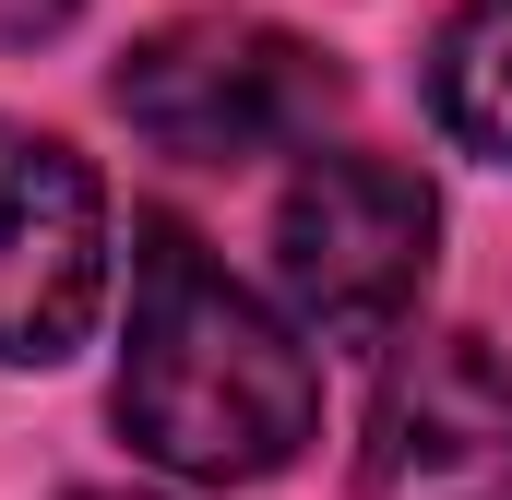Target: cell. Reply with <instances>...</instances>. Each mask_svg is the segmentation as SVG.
<instances>
[{
  "label": "cell",
  "mask_w": 512,
  "mask_h": 500,
  "mask_svg": "<svg viewBox=\"0 0 512 500\" xmlns=\"http://www.w3.org/2000/svg\"><path fill=\"white\" fill-rule=\"evenodd\" d=\"M120 429H131V453H155L167 477H203V489L286 477L298 441L322 429V370H310V346H298L191 227H167V215L131 250Z\"/></svg>",
  "instance_id": "1"
},
{
  "label": "cell",
  "mask_w": 512,
  "mask_h": 500,
  "mask_svg": "<svg viewBox=\"0 0 512 500\" xmlns=\"http://www.w3.org/2000/svg\"><path fill=\"white\" fill-rule=\"evenodd\" d=\"M120 120L155 143V155H191V167H239V155H274L298 131H322V108L346 96L334 60L262 12H179L108 72Z\"/></svg>",
  "instance_id": "2"
},
{
  "label": "cell",
  "mask_w": 512,
  "mask_h": 500,
  "mask_svg": "<svg viewBox=\"0 0 512 500\" xmlns=\"http://www.w3.org/2000/svg\"><path fill=\"white\" fill-rule=\"evenodd\" d=\"M441 250V203L393 155H310L274 203V286L310 346H382L417 310Z\"/></svg>",
  "instance_id": "3"
},
{
  "label": "cell",
  "mask_w": 512,
  "mask_h": 500,
  "mask_svg": "<svg viewBox=\"0 0 512 500\" xmlns=\"http://www.w3.org/2000/svg\"><path fill=\"white\" fill-rule=\"evenodd\" d=\"M108 310V191L60 131L0 120V358L48 370Z\"/></svg>",
  "instance_id": "4"
},
{
  "label": "cell",
  "mask_w": 512,
  "mask_h": 500,
  "mask_svg": "<svg viewBox=\"0 0 512 500\" xmlns=\"http://www.w3.org/2000/svg\"><path fill=\"white\" fill-rule=\"evenodd\" d=\"M358 500H512V370L477 334H429L382 370Z\"/></svg>",
  "instance_id": "5"
},
{
  "label": "cell",
  "mask_w": 512,
  "mask_h": 500,
  "mask_svg": "<svg viewBox=\"0 0 512 500\" xmlns=\"http://www.w3.org/2000/svg\"><path fill=\"white\" fill-rule=\"evenodd\" d=\"M429 108L465 155L512 167V0H465L429 48Z\"/></svg>",
  "instance_id": "6"
},
{
  "label": "cell",
  "mask_w": 512,
  "mask_h": 500,
  "mask_svg": "<svg viewBox=\"0 0 512 500\" xmlns=\"http://www.w3.org/2000/svg\"><path fill=\"white\" fill-rule=\"evenodd\" d=\"M72 12H84V0H0V36H12V48H24V36H60V24H72Z\"/></svg>",
  "instance_id": "7"
},
{
  "label": "cell",
  "mask_w": 512,
  "mask_h": 500,
  "mask_svg": "<svg viewBox=\"0 0 512 500\" xmlns=\"http://www.w3.org/2000/svg\"><path fill=\"white\" fill-rule=\"evenodd\" d=\"M84 500H143V489H84Z\"/></svg>",
  "instance_id": "8"
}]
</instances>
